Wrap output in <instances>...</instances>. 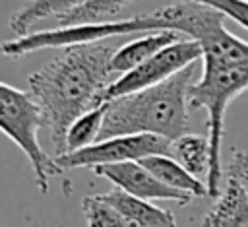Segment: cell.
Masks as SVG:
<instances>
[{"label":"cell","mask_w":248,"mask_h":227,"mask_svg":"<svg viewBox=\"0 0 248 227\" xmlns=\"http://www.w3.org/2000/svg\"><path fill=\"white\" fill-rule=\"evenodd\" d=\"M170 151H172L170 140L159 134L140 132V134H120V136L97 140L79 149H72L56 155V161L62 169H78V167L93 169L108 163L140 161L147 155L170 153Z\"/></svg>","instance_id":"obj_6"},{"label":"cell","mask_w":248,"mask_h":227,"mask_svg":"<svg viewBox=\"0 0 248 227\" xmlns=\"http://www.w3.org/2000/svg\"><path fill=\"white\" fill-rule=\"evenodd\" d=\"M140 163H143L165 184L178 188V190H186V192L194 194L196 198H209L207 184H203L200 177L192 175L178 159L169 157V153L147 155V157L140 159Z\"/></svg>","instance_id":"obj_12"},{"label":"cell","mask_w":248,"mask_h":227,"mask_svg":"<svg viewBox=\"0 0 248 227\" xmlns=\"http://www.w3.org/2000/svg\"><path fill=\"white\" fill-rule=\"evenodd\" d=\"M107 107H108V101L85 111L81 116H78L70 124L68 134H66V151L79 149V147L89 146L99 140V134H101V128L105 122V114H107Z\"/></svg>","instance_id":"obj_15"},{"label":"cell","mask_w":248,"mask_h":227,"mask_svg":"<svg viewBox=\"0 0 248 227\" xmlns=\"http://www.w3.org/2000/svg\"><path fill=\"white\" fill-rule=\"evenodd\" d=\"M172 153L174 157L196 177H207L209 161H211V144L209 138L198 134H182L172 140Z\"/></svg>","instance_id":"obj_14"},{"label":"cell","mask_w":248,"mask_h":227,"mask_svg":"<svg viewBox=\"0 0 248 227\" xmlns=\"http://www.w3.org/2000/svg\"><path fill=\"white\" fill-rule=\"evenodd\" d=\"M93 173L99 177H105L114 186L130 194H136L140 198H145V200H170V202L184 206V204H190L192 198H196L194 194L186 190H178V188L165 184L140 161L99 165V167H93Z\"/></svg>","instance_id":"obj_8"},{"label":"cell","mask_w":248,"mask_h":227,"mask_svg":"<svg viewBox=\"0 0 248 227\" xmlns=\"http://www.w3.org/2000/svg\"><path fill=\"white\" fill-rule=\"evenodd\" d=\"M196 64L198 60L155 85L110 99L99 140L149 132L172 142L186 134L190 126L188 91Z\"/></svg>","instance_id":"obj_3"},{"label":"cell","mask_w":248,"mask_h":227,"mask_svg":"<svg viewBox=\"0 0 248 227\" xmlns=\"http://www.w3.org/2000/svg\"><path fill=\"white\" fill-rule=\"evenodd\" d=\"M182 37V33L178 31H170V29H159V31H147L145 35H141L140 39H134L130 43H126L124 47L116 49L110 60L112 72L116 74V78L132 68H136L138 64H141L143 60H147L151 54H155L157 50H161L163 47L178 41Z\"/></svg>","instance_id":"obj_11"},{"label":"cell","mask_w":248,"mask_h":227,"mask_svg":"<svg viewBox=\"0 0 248 227\" xmlns=\"http://www.w3.org/2000/svg\"><path fill=\"white\" fill-rule=\"evenodd\" d=\"M81 211L85 217V223L91 227H128V221L118 213L114 206H110L101 194L85 196L81 200Z\"/></svg>","instance_id":"obj_17"},{"label":"cell","mask_w":248,"mask_h":227,"mask_svg":"<svg viewBox=\"0 0 248 227\" xmlns=\"http://www.w3.org/2000/svg\"><path fill=\"white\" fill-rule=\"evenodd\" d=\"M46 126L45 113L31 91L10 83H0V128L25 153L35 173V182L43 194L48 192V178L62 173L56 157L52 159L39 144V128Z\"/></svg>","instance_id":"obj_4"},{"label":"cell","mask_w":248,"mask_h":227,"mask_svg":"<svg viewBox=\"0 0 248 227\" xmlns=\"http://www.w3.org/2000/svg\"><path fill=\"white\" fill-rule=\"evenodd\" d=\"M207 227H248V192L238 178L227 177V184L215 198L209 211L202 217Z\"/></svg>","instance_id":"obj_10"},{"label":"cell","mask_w":248,"mask_h":227,"mask_svg":"<svg viewBox=\"0 0 248 227\" xmlns=\"http://www.w3.org/2000/svg\"><path fill=\"white\" fill-rule=\"evenodd\" d=\"M159 29H167V21L161 10L118 19V21H89V23H76V25H58L56 29L19 35V39L6 41L2 45V52L8 58H21L29 52L43 50V49H64L68 45L105 41L112 37L147 33V31H159Z\"/></svg>","instance_id":"obj_5"},{"label":"cell","mask_w":248,"mask_h":227,"mask_svg":"<svg viewBox=\"0 0 248 227\" xmlns=\"http://www.w3.org/2000/svg\"><path fill=\"white\" fill-rule=\"evenodd\" d=\"M202 4H209L217 10H221L227 17L248 29V0H194Z\"/></svg>","instance_id":"obj_18"},{"label":"cell","mask_w":248,"mask_h":227,"mask_svg":"<svg viewBox=\"0 0 248 227\" xmlns=\"http://www.w3.org/2000/svg\"><path fill=\"white\" fill-rule=\"evenodd\" d=\"M227 175L238 178L248 192V151H242V149L231 151V159L227 163Z\"/></svg>","instance_id":"obj_19"},{"label":"cell","mask_w":248,"mask_h":227,"mask_svg":"<svg viewBox=\"0 0 248 227\" xmlns=\"http://www.w3.org/2000/svg\"><path fill=\"white\" fill-rule=\"evenodd\" d=\"M116 47L105 41L68 45L62 52L27 78L39 101L56 155L66 151L70 124L85 111L105 103L103 91L116 80L110 60Z\"/></svg>","instance_id":"obj_1"},{"label":"cell","mask_w":248,"mask_h":227,"mask_svg":"<svg viewBox=\"0 0 248 227\" xmlns=\"http://www.w3.org/2000/svg\"><path fill=\"white\" fill-rule=\"evenodd\" d=\"M202 45L196 39H178L167 47H163L161 50H157L155 54H151L147 60H143L141 64H138L136 68L120 74L105 91H103V101H110L114 97H120L124 93H132L149 85H155L167 78H170L172 74L180 72L182 68H186L188 64L196 62L202 58Z\"/></svg>","instance_id":"obj_7"},{"label":"cell","mask_w":248,"mask_h":227,"mask_svg":"<svg viewBox=\"0 0 248 227\" xmlns=\"http://www.w3.org/2000/svg\"><path fill=\"white\" fill-rule=\"evenodd\" d=\"M227 16L221 12L198 37L202 45V78L190 83L188 99L192 109L207 111V138L211 144V161L205 177L209 198L221 194L223 163L221 144L225 113L232 99L248 89V43L225 27Z\"/></svg>","instance_id":"obj_2"},{"label":"cell","mask_w":248,"mask_h":227,"mask_svg":"<svg viewBox=\"0 0 248 227\" xmlns=\"http://www.w3.org/2000/svg\"><path fill=\"white\" fill-rule=\"evenodd\" d=\"M87 0H27L25 4H21L10 17L8 27L12 33L19 35H27L31 31V27L45 19V17H58L81 4H85Z\"/></svg>","instance_id":"obj_13"},{"label":"cell","mask_w":248,"mask_h":227,"mask_svg":"<svg viewBox=\"0 0 248 227\" xmlns=\"http://www.w3.org/2000/svg\"><path fill=\"white\" fill-rule=\"evenodd\" d=\"M134 0H87L85 4L62 14L56 17L58 25H76L89 21H105L110 16H116L124 6Z\"/></svg>","instance_id":"obj_16"},{"label":"cell","mask_w":248,"mask_h":227,"mask_svg":"<svg viewBox=\"0 0 248 227\" xmlns=\"http://www.w3.org/2000/svg\"><path fill=\"white\" fill-rule=\"evenodd\" d=\"M101 196L110 206H114L118 210V213L128 221V225H141V227H169V225L172 227V225H176V219L170 211L151 204V200L130 194L118 186Z\"/></svg>","instance_id":"obj_9"}]
</instances>
